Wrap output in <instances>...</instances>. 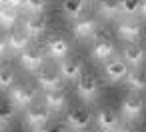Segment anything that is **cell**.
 <instances>
[{
    "label": "cell",
    "instance_id": "1",
    "mask_svg": "<svg viewBox=\"0 0 146 132\" xmlns=\"http://www.w3.org/2000/svg\"><path fill=\"white\" fill-rule=\"evenodd\" d=\"M92 122H94V120H92V114H90L86 108H72V110H68V114H66V124H68V128L74 130V132H86Z\"/></svg>",
    "mask_w": 146,
    "mask_h": 132
},
{
    "label": "cell",
    "instance_id": "2",
    "mask_svg": "<svg viewBox=\"0 0 146 132\" xmlns=\"http://www.w3.org/2000/svg\"><path fill=\"white\" fill-rule=\"evenodd\" d=\"M36 90L30 84H12L10 86V102L18 108H26L34 102Z\"/></svg>",
    "mask_w": 146,
    "mask_h": 132
},
{
    "label": "cell",
    "instance_id": "3",
    "mask_svg": "<svg viewBox=\"0 0 146 132\" xmlns=\"http://www.w3.org/2000/svg\"><path fill=\"white\" fill-rule=\"evenodd\" d=\"M76 92L84 102H92L98 96V80H96V76L82 72V76L76 82Z\"/></svg>",
    "mask_w": 146,
    "mask_h": 132
},
{
    "label": "cell",
    "instance_id": "4",
    "mask_svg": "<svg viewBox=\"0 0 146 132\" xmlns=\"http://www.w3.org/2000/svg\"><path fill=\"white\" fill-rule=\"evenodd\" d=\"M142 98L138 94H128L120 104V114L126 122H134L142 116Z\"/></svg>",
    "mask_w": 146,
    "mask_h": 132
},
{
    "label": "cell",
    "instance_id": "5",
    "mask_svg": "<svg viewBox=\"0 0 146 132\" xmlns=\"http://www.w3.org/2000/svg\"><path fill=\"white\" fill-rule=\"evenodd\" d=\"M128 72L130 66L124 58H108V62L104 64V74L110 82H122Z\"/></svg>",
    "mask_w": 146,
    "mask_h": 132
},
{
    "label": "cell",
    "instance_id": "6",
    "mask_svg": "<svg viewBox=\"0 0 146 132\" xmlns=\"http://www.w3.org/2000/svg\"><path fill=\"white\" fill-rule=\"evenodd\" d=\"M18 60L26 72H40L44 66V54L40 50H34V48H26L24 52H20Z\"/></svg>",
    "mask_w": 146,
    "mask_h": 132
},
{
    "label": "cell",
    "instance_id": "7",
    "mask_svg": "<svg viewBox=\"0 0 146 132\" xmlns=\"http://www.w3.org/2000/svg\"><path fill=\"white\" fill-rule=\"evenodd\" d=\"M94 122H96L100 132H114L116 126L120 124V116L110 108H100L94 116Z\"/></svg>",
    "mask_w": 146,
    "mask_h": 132
},
{
    "label": "cell",
    "instance_id": "8",
    "mask_svg": "<svg viewBox=\"0 0 146 132\" xmlns=\"http://www.w3.org/2000/svg\"><path fill=\"white\" fill-rule=\"evenodd\" d=\"M46 28H48V18H46L44 14H30V16L24 20V24H22V30H24L30 38L42 36V34L46 32Z\"/></svg>",
    "mask_w": 146,
    "mask_h": 132
},
{
    "label": "cell",
    "instance_id": "9",
    "mask_svg": "<svg viewBox=\"0 0 146 132\" xmlns=\"http://www.w3.org/2000/svg\"><path fill=\"white\" fill-rule=\"evenodd\" d=\"M96 32H98V24L92 18L76 20L72 26V36L76 40H92V38H96Z\"/></svg>",
    "mask_w": 146,
    "mask_h": 132
},
{
    "label": "cell",
    "instance_id": "10",
    "mask_svg": "<svg viewBox=\"0 0 146 132\" xmlns=\"http://www.w3.org/2000/svg\"><path fill=\"white\" fill-rule=\"evenodd\" d=\"M140 34H142V24L138 20H124L116 28V36L124 42H130V44L136 42L140 38Z\"/></svg>",
    "mask_w": 146,
    "mask_h": 132
},
{
    "label": "cell",
    "instance_id": "11",
    "mask_svg": "<svg viewBox=\"0 0 146 132\" xmlns=\"http://www.w3.org/2000/svg\"><path fill=\"white\" fill-rule=\"evenodd\" d=\"M68 52H70V44H68L66 38H62V36H52V38H48V42H46V54H48L50 58L62 60V58L68 56Z\"/></svg>",
    "mask_w": 146,
    "mask_h": 132
},
{
    "label": "cell",
    "instance_id": "12",
    "mask_svg": "<svg viewBox=\"0 0 146 132\" xmlns=\"http://www.w3.org/2000/svg\"><path fill=\"white\" fill-rule=\"evenodd\" d=\"M66 104H68V96H66L64 90H60V88L46 90V94H44V106L50 112H60V110L66 108Z\"/></svg>",
    "mask_w": 146,
    "mask_h": 132
},
{
    "label": "cell",
    "instance_id": "13",
    "mask_svg": "<svg viewBox=\"0 0 146 132\" xmlns=\"http://www.w3.org/2000/svg\"><path fill=\"white\" fill-rule=\"evenodd\" d=\"M84 64L78 58H62L60 60V76L66 80H78L82 76Z\"/></svg>",
    "mask_w": 146,
    "mask_h": 132
},
{
    "label": "cell",
    "instance_id": "14",
    "mask_svg": "<svg viewBox=\"0 0 146 132\" xmlns=\"http://www.w3.org/2000/svg\"><path fill=\"white\" fill-rule=\"evenodd\" d=\"M50 120V110L46 106H28L26 114H24V122L32 128H38L42 124H46Z\"/></svg>",
    "mask_w": 146,
    "mask_h": 132
},
{
    "label": "cell",
    "instance_id": "15",
    "mask_svg": "<svg viewBox=\"0 0 146 132\" xmlns=\"http://www.w3.org/2000/svg\"><path fill=\"white\" fill-rule=\"evenodd\" d=\"M124 60L128 62V66H132V68H140L142 64H144V60H146V50L140 46V44H128L126 48H124Z\"/></svg>",
    "mask_w": 146,
    "mask_h": 132
},
{
    "label": "cell",
    "instance_id": "16",
    "mask_svg": "<svg viewBox=\"0 0 146 132\" xmlns=\"http://www.w3.org/2000/svg\"><path fill=\"white\" fill-rule=\"evenodd\" d=\"M6 42H8V50L12 52H24L28 46H30V36L24 32V30H14L6 36Z\"/></svg>",
    "mask_w": 146,
    "mask_h": 132
},
{
    "label": "cell",
    "instance_id": "17",
    "mask_svg": "<svg viewBox=\"0 0 146 132\" xmlns=\"http://www.w3.org/2000/svg\"><path fill=\"white\" fill-rule=\"evenodd\" d=\"M116 52L114 44L108 40V38H102V40H96L94 46L90 48V56L94 60H106V58H112Z\"/></svg>",
    "mask_w": 146,
    "mask_h": 132
},
{
    "label": "cell",
    "instance_id": "18",
    "mask_svg": "<svg viewBox=\"0 0 146 132\" xmlns=\"http://www.w3.org/2000/svg\"><path fill=\"white\" fill-rule=\"evenodd\" d=\"M60 80H62V76L58 72H54V70H40L38 78H36V84L42 90H54V88H60Z\"/></svg>",
    "mask_w": 146,
    "mask_h": 132
},
{
    "label": "cell",
    "instance_id": "19",
    "mask_svg": "<svg viewBox=\"0 0 146 132\" xmlns=\"http://www.w3.org/2000/svg\"><path fill=\"white\" fill-rule=\"evenodd\" d=\"M124 82H126V86H128L130 90H134V92L146 90V70H142V68L130 70V72L126 74Z\"/></svg>",
    "mask_w": 146,
    "mask_h": 132
},
{
    "label": "cell",
    "instance_id": "20",
    "mask_svg": "<svg viewBox=\"0 0 146 132\" xmlns=\"http://www.w3.org/2000/svg\"><path fill=\"white\" fill-rule=\"evenodd\" d=\"M86 8V0H64L62 12L68 20H78Z\"/></svg>",
    "mask_w": 146,
    "mask_h": 132
},
{
    "label": "cell",
    "instance_id": "21",
    "mask_svg": "<svg viewBox=\"0 0 146 132\" xmlns=\"http://www.w3.org/2000/svg\"><path fill=\"white\" fill-rule=\"evenodd\" d=\"M98 12L104 18H114L120 14V0H98Z\"/></svg>",
    "mask_w": 146,
    "mask_h": 132
},
{
    "label": "cell",
    "instance_id": "22",
    "mask_svg": "<svg viewBox=\"0 0 146 132\" xmlns=\"http://www.w3.org/2000/svg\"><path fill=\"white\" fill-rule=\"evenodd\" d=\"M18 20V10L10 6H0V26H12Z\"/></svg>",
    "mask_w": 146,
    "mask_h": 132
},
{
    "label": "cell",
    "instance_id": "23",
    "mask_svg": "<svg viewBox=\"0 0 146 132\" xmlns=\"http://www.w3.org/2000/svg\"><path fill=\"white\" fill-rule=\"evenodd\" d=\"M16 80V74L10 66H0V90H6L14 84Z\"/></svg>",
    "mask_w": 146,
    "mask_h": 132
},
{
    "label": "cell",
    "instance_id": "24",
    "mask_svg": "<svg viewBox=\"0 0 146 132\" xmlns=\"http://www.w3.org/2000/svg\"><path fill=\"white\" fill-rule=\"evenodd\" d=\"M12 118H14V106L0 104V132L8 128V124H10Z\"/></svg>",
    "mask_w": 146,
    "mask_h": 132
},
{
    "label": "cell",
    "instance_id": "25",
    "mask_svg": "<svg viewBox=\"0 0 146 132\" xmlns=\"http://www.w3.org/2000/svg\"><path fill=\"white\" fill-rule=\"evenodd\" d=\"M140 2L142 0H120V14H126V16L138 14Z\"/></svg>",
    "mask_w": 146,
    "mask_h": 132
},
{
    "label": "cell",
    "instance_id": "26",
    "mask_svg": "<svg viewBox=\"0 0 146 132\" xmlns=\"http://www.w3.org/2000/svg\"><path fill=\"white\" fill-rule=\"evenodd\" d=\"M22 8H26L30 14H42L46 10V0H26Z\"/></svg>",
    "mask_w": 146,
    "mask_h": 132
},
{
    "label": "cell",
    "instance_id": "27",
    "mask_svg": "<svg viewBox=\"0 0 146 132\" xmlns=\"http://www.w3.org/2000/svg\"><path fill=\"white\" fill-rule=\"evenodd\" d=\"M34 130H36V132H64V126L48 120L46 124H42V126H38V128H34Z\"/></svg>",
    "mask_w": 146,
    "mask_h": 132
},
{
    "label": "cell",
    "instance_id": "28",
    "mask_svg": "<svg viewBox=\"0 0 146 132\" xmlns=\"http://www.w3.org/2000/svg\"><path fill=\"white\" fill-rule=\"evenodd\" d=\"M24 2H26V0H6V4L4 6H10V8H22L24 6Z\"/></svg>",
    "mask_w": 146,
    "mask_h": 132
},
{
    "label": "cell",
    "instance_id": "29",
    "mask_svg": "<svg viewBox=\"0 0 146 132\" xmlns=\"http://www.w3.org/2000/svg\"><path fill=\"white\" fill-rule=\"evenodd\" d=\"M6 52H8V42H6V38L0 36V58H2Z\"/></svg>",
    "mask_w": 146,
    "mask_h": 132
},
{
    "label": "cell",
    "instance_id": "30",
    "mask_svg": "<svg viewBox=\"0 0 146 132\" xmlns=\"http://www.w3.org/2000/svg\"><path fill=\"white\" fill-rule=\"evenodd\" d=\"M114 132H136V130H134L132 126H128V124H118Z\"/></svg>",
    "mask_w": 146,
    "mask_h": 132
},
{
    "label": "cell",
    "instance_id": "31",
    "mask_svg": "<svg viewBox=\"0 0 146 132\" xmlns=\"http://www.w3.org/2000/svg\"><path fill=\"white\" fill-rule=\"evenodd\" d=\"M138 12H140L142 18H146V0H142V2H140V10H138Z\"/></svg>",
    "mask_w": 146,
    "mask_h": 132
},
{
    "label": "cell",
    "instance_id": "32",
    "mask_svg": "<svg viewBox=\"0 0 146 132\" xmlns=\"http://www.w3.org/2000/svg\"><path fill=\"white\" fill-rule=\"evenodd\" d=\"M6 4V0H0V6H4Z\"/></svg>",
    "mask_w": 146,
    "mask_h": 132
},
{
    "label": "cell",
    "instance_id": "33",
    "mask_svg": "<svg viewBox=\"0 0 146 132\" xmlns=\"http://www.w3.org/2000/svg\"><path fill=\"white\" fill-rule=\"evenodd\" d=\"M86 2H94V0H86Z\"/></svg>",
    "mask_w": 146,
    "mask_h": 132
},
{
    "label": "cell",
    "instance_id": "34",
    "mask_svg": "<svg viewBox=\"0 0 146 132\" xmlns=\"http://www.w3.org/2000/svg\"><path fill=\"white\" fill-rule=\"evenodd\" d=\"M18 132H26V130H18Z\"/></svg>",
    "mask_w": 146,
    "mask_h": 132
},
{
    "label": "cell",
    "instance_id": "35",
    "mask_svg": "<svg viewBox=\"0 0 146 132\" xmlns=\"http://www.w3.org/2000/svg\"><path fill=\"white\" fill-rule=\"evenodd\" d=\"M144 132H146V130H144Z\"/></svg>",
    "mask_w": 146,
    "mask_h": 132
}]
</instances>
